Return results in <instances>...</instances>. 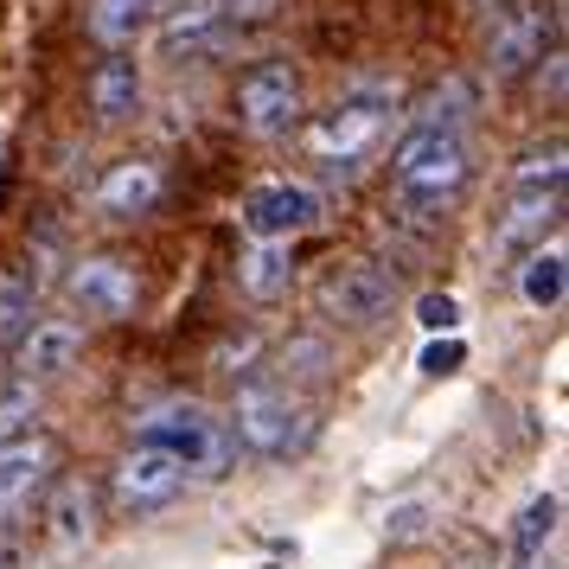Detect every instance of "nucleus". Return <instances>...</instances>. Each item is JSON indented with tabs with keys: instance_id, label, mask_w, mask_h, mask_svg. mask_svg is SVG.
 Returning <instances> with one entry per match:
<instances>
[{
	"instance_id": "obj_1",
	"label": "nucleus",
	"mask_w": 569,
	"mask_h": 569,
	"mask_svg": "<svg viewBox=\"0 0 569 569\" xmlns=\"http://www.w3.org/2000/svg\"><path fill=\"white\" fill-rule=\"evenodd\" d=\"M467 173H473L467 129H403V141L390 148V199L410 218H441Z\"/></svg>"
},
{
	"instance_id": "obj_2",
	"label": "nucleus",
	"mask_w": 569,
	"mask_h": 569,
	"mask_svg": "<svg viewBox=\"0 0 569 569\" xmlns=\"http://www.w3.org/2000/svg\"><path fill=\"white\" fill-rule=\"evenodd\" d=\"M397 116H403V109H397V90H390V83H352V90L308 129V148H313L320 167L352 173L359 160H371V148L390 134Z\"/></svg>"
},
{
	"instance_id": "obj_3",
	"label": "nucleus",
	"mask_w": 569,
	"mask_h": 569,
	"mask_svg": "<svg viewBox=\"0 0 569 569\" xmlns=\"http://www.w3.org/2000/svg\"><path fill=\"white\" fill-rule=\"evenodd\" d=\"M231 441L257 461H295L313 441V410L282 385H243L231 403Z\"/></svg>"
},
{
	"instance_id": "obj_4",
	"label": "nucleus",
	"mask_w": 569,
	"mask_h": 569,
	"mask_svg": "<svg viewBox=\"0 0 569 569\" xmlns=\"http://www.w3.org/2000/svg\"><path fill=\"white\" fill-rule=\"evenodd\" d=\"M141 441H148V448H167V455L186 467V480H224L237 467V441H231V429H224V416H211L206 403H192V397L148 410Z\"/></svg>"
},
{
	"instance_id": "obj_5",
	"label": "nucleus",
	"mask_w": 569,
	"mask_h": 569,
	"mask_svg": "<svg viewBox=\"0 0 569 569\" xmlns=\"http://www.w3.org/2000/svg\"><path fill=\"white\" fill-rule=\"evenodd\" d=\"M308 109V83H301V64L295 58H257L243 78H237V122L262 141H276L301 122Z\"/></svg>"
},
{
	"instance_id": "obj_6",
	"label": "nucleus",
	"mask_w": 569,
	"mask_h": 569,
	"mask_svg": "<svg viewBox=\"0 0 569 569\" xmlns=\"http://www.w3.org/2000/svg\"><path fill=\"white\" fill-rule=\"evenodd\" d=\"M543 52H557V7L550 0H512L492 13V39H487V71L492 78H525L538 71Z\"/></svg>"
},
{
	"instance_id": "obj_7",
	"label": "nucleus",
	"mask_w": 569,
	"mask_h": 569,
	"mask_svg": "<svg viewBox=\"0 0 569 569\" xmlns=\"http://www.w3.org/2000/svg\"><path fill=\"white\" fill-rule=\"evenodd\" d=\"M39 538L52 563H78L97 543V487L83 473H52L46 487V512H39Z\"/></svg>"
},
{
	"instance_id": "obj_8",
	"label": "nucleus",
	"mask_w": 569,
	"mask_h": 569,
	"mask_svg": "<svg viewBox=\"0 0 569 569\" xmlns=\"http://www.w3.org/2000/svg\"><path fill=\"white\" fill-rule=\"evenodd\" d=\"M237 218H243V231L257 237V243H295L301 231L320 224V192L301 180H257L243 192Z\"/></svg>"
},
{
	"instance_id": "obj_9",
	"label": "nucleus",
	"mask_w": 569,
	"mask_h": 569,
	"mask_svg": "<svg viewBox=\"0 0 569 569\" xmlns=\"http://www.w3.org/2000/svg\"><path fill=\"white\" fill-rule=\"evenodd\" d=\"M231 39H237V27H231V13H224V0H180V7H167L154 20V46L173 64L218 58Z\"/></svg>"
},
{
	"instance_id": "obj_10",
	"label": "nucleus",
	"mask_w": 569,
	"mask_h": 569,
	"mask_svg": "<svg viewBox=\"0 0 569 569\" xmlns=\"http://www.w3.org/2000/svg\"><path fill=\"white\" fill-rule=\"evenodd\" d=\"M192 487L186 480V467L167 455V448H148V441H134L129 455L116 461V506L129 518H148V512H167L180 492Z\"/></svg>"
},
{
	"instance_id": "obj_11",
	"label": "nucleus",
	"mask_w": 569,
	"mask_h": 569,
	"mask_svg": "<svg viewBox=\"0 0 569 569\" xmlns=\"http://www.w3.org/2000/svg\"><path fill=\"white\" fill-rule=\"evenodd\" d=\"M7 359H13V378L52 385V378H64L83 359V320H71V313H32V327L7 346Z\"/></svg>"
},
{
	"instance_id": "obj_12",
	"label": "nucleus",
	"mask_w": 569,
	"mask_h": 569,
	"mask_svg": "<svg viewBox=\"0 0 569 569\" xmlns=\"http://www.w3.org/2000/svg\"><path fill=\"white\" fill-rule=\"evenodd\" d=\"M64 295H71V308L83 320H134V308H141V276L122 257H83L64 276Z\"/></svg>"
},
{
	"instance_id": "obj_13",
	"label": "nucleus",
	"mask_w": 569,
	"mask_h": 569,
	"mask_svg": "<svg viewBox=\"0 0 569 569\" xmlns=\"http://www.w3.org/2000/svg\"><path fill=\"white\" fill-rule=\"evenodd\" d=\"M58 473V441L46 429H27V436L0 441V518L27 512L39 492L52 487Z\"/></svg>"
},
{
	"instance_id": "obj_14",
	"label": "nucleus",
	"mask_w": 569,
	"mask_h": 569,
	"mask_svg": "<svg viewBox=\"0 0 569 569\" xmlns=\"http://www.w3.org/2000/svg\"><path fill=\"white\" fill-rule=\"evenodd\" d=\"M320 313H327L333 327H371V320H385L390 313V276L371 269V262H346V269H333V276L320 282Z\"/></svg>"
},
{
	"instance_id": "obj_15",
	"label": "nucleus",
	"mask_w": 569,
	"mask_h": 569,
	"mask_svg": "<svg viewBox=\"0 0 569 569\" xmlns=\"http://www.w3.org/2000/svg\"><path fill=\"white\" fill-rule=\"evenodd\" d=\"M557 218H563V192H512V206L499 211L492 243L499 250H538L543 237L557 231Z\"/></svg>"
},
{
	"instance_id": "obj_16",
	"label": "nucleus",
	"mask_w": 569,
	"mask_h": 569,
	"mask_svg": "<svg viewBox=\"0 0 569 569\" xmlns=\"http://www.w3.org/2000/svg\"><path fill=\"white\" fill-rule=\"evenodd\" d=\"M160 20V0H90L83 7V27L103 52H134V39Z\"/></svg>"
},
{
	"instance_id": "obj_17",
	"label": "nucleus",
	"mask_w": 569,
	"mask_h": 569,
	"mask_svg": "<svg viewBox=\"0 0 569 569\" xmlns=\"http://www.w3.org/2000/svg\"><path fill=\"white\" fill-rule=\"evenodd\" d=\"M90 109H97V122H129L134 109H141V58L109 52L90 71Z\"/></svg>"
},
{
	"instance_id": "obj_18",
	"label": "nucleus",
	"mask_w": 569,
	"mask_h": 569,
	"mask_svg": "<svg viewBox=\"0 0 569 569\" xmlns=\"http://www.w3.org/2000/svg\"><path fill=\"white\" fill-rule=\"evenodd\" d=\"M154 199H160L154 160H122V167H109L103 186H97V211H109V218H141V211H154Z\"/></svg>"
},
{
	"instance_id": "obj_19",
	"label": "nucleus",
	"mask_w": 569,
	"mask_h": 569,
	"mask_svg": "<svg viewBox=\"0 0 569 569\" xmlns=\"http://www.w3.org/2000/svg\"><path fill=\"white\" fill-rule=\"evenodd\" d=\"M518 295H525V308H538V313H557V308H563V295H569L563 243H538V250H525Z\"/></svg>"
},
{
	"instance_id": "obj_20",
	"label": "nucleus",
	"mask_w": 569,
	"mask_h": 569,
	"mask_svg": "<svg viewBox=\"0 0 569 569\" xmlns=\"http://www.w3.org/2000/svg\"><path fill=\"white\" fill-rule=\"evenodd\" d=\"M39 288L46 282H39V269H27V262L0 269V352L32 327V313H39Z\"/></svg>"
},
{
	"instance_id": "obj_21",
	"label": "nucleus",
	"mask_w": 569,
	"mask_h": 569,
	"mask_svg": "<svg viewBox=\"0 0 569 569\" xmlns=\"http://www.w3.org/2000/svg\"><path fill=\"white\" fill-rule=\"evenodd\" d=\"M467 116H473V83L467 78H441L429 83L410 109V129H467Z\"/></svg>"
},
{
	"instance_id": "obj_22",
	"label": "nucleus",
	"mask_w": 569,
	"mask_h": 569,
	"mask_svg": "<svg viewBox=\"0 0 569 569\" xmlns=\"http://www.w3.org/2000/svg\"><path fill=\"white\" fill-rule=\"evenodd\" d=\"M237 282H243L250 301H276V295H288V282H295V257H288V243H250V257L237 262Z\"/></svg>"
},
{
	"instance_id": "obj_23",
	"label": "nucleus",
	"mask_w": 569,
	"mask_h": 569,
	"mask_svg": "<svg viewBox=\"0 0 569 569\" xmlns=\"http://www.w3.org/2000/svg\"><path fill=\"white\" fill-rule=\"evenodd\" d=\"M557 512H563L557 492H538V499L518 512V525H512V569H538L543 543L557 538Z\"/></svg>"
},
{
	"instance_id": "obj_24",
	"label": "nucleus",
	"mask_w": 569,
	"mask_h": 569,
	"mask_svg": "<svg viewBox=\"0 0 569 569\" xmlns=\"http://www.w3.org/2000/svg\"><path fill=\"white\" fill-rule=\"evenodd\" d=\"M39 410H46V385H27V378H0V441L39 429Z\"/></svg>"
},
{
	"instance_id": "obj_25",
	"label": "nucleus",
	"mask_w": 569,
	"mask_h": 569,
	"mask_svg": "<svg viewBox=\"0 0 569 569\" xmlns=\"http://www.w3.org/2000/svg\"><path fill=\"white\" fill-rule=\"evenodd\" d=\"M563 173H569L563 167V141L550 134L543 148H531V154L512 167V192H563Z\"/></svg>"
},
{
	"instance_id": "obj_26",
	"label": "nucleus",
	"mask_w": 569,
	"mask_h": 569,
	"mask_svg": "<svg viewBox=\"0 0 569 569\" xmlns=\"http://www.w3.org/2000/svg\"><path fill=\"white\" fill-rule=\"evenodd\" d=\"M416 320H422L429 333H455L461 308H455V295H422V301H416Z\"/></svg>"
},
{
	"instance_id": "obj_27",
	"label": "nucleus",
	"mask_w": 569,
	"mask_h": 569,
	"mask_svg": "<svg viewBox=\"0 0 569 569\" xmlns=\"http://www.w3.org/2000/svg\"><path fill=\"white\" fill-rule=\"evenodd\" d=\"M422 525H429V506H422V499H410V506H397V512L385 518V531L397 543H410V538H422Z\"/></svg>"
},
{
	"instance_id": "obj_28",
	"label": "nucleus",
	"mask_w": 569,
	"mask_h": 569,
	"mask_svg": "<svg viewBox=\"0 0 569 569\" xmlns=\"http://www.w3.org/2000/svg\"><path fill=\"white\" fill-rule=\"evenodd\" d=\"M455 365H461V339H441V346L422 352V371H429V378H448Z\"/></svg>"
},
{
	"instance_id": "obj_29",
	"label": "nucleus",
	"mask_w": 569,
	"mask_h": 569,
	"mask_svg": "<svg viewBox=\"0 0 569 569\" xmlns=\"http://www.w3.org/2000/svg\"><path fill=\"white\" fill-rule=\"evenodd\" d=\"M473 7H487V13H499V7H512V0H473Z\"/></svg>"
}]
</instances>
